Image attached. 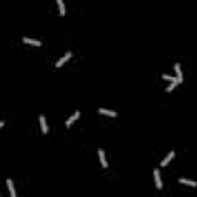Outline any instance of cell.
<instances>
[{"instance_id":"obj_1","label":"cell","mask_w":197,"mask_h":197,"mask_svg":"<svg viewBox=\"0 0 197 197\" xmlns=\"http://www.w3.org/2000/svg\"><path fill=\"white\" fill-rule=\"evenodd\" d=\"M154 180H155V186H157V189H162L163 188V185H162V179H160V173L159 169H154Z\"/></svg>"},{"instance_id":"obj_2","label":"cell","mask_w":197,"mask_h":197,"mask_svg":"<svg viewBox=\"0 0 197 197\" xmlns=\"http://www.w3.org/2000/svg\"><path fill=\"white\" fill-rule=\"evenodd\" d=\"M79 117H80V111H76V112H74V114L71 115V117H69V119L66 120V123H65V125H66V128H69V126H71V125H72L74 122H76V120L79 119Z\"/></svg>"},{"instance_id":"obj_3","label":"cell","mask_w":197,"mask_h":197,"mask_svg":"<svg viewBox=\"0 0 197 197\" xmlns=\"http://www.w3.org/2000/svg\"><path fill=\"white\" fill-rule=\"evenodd\" d=\"M23 43L34 45V46H42V42H40V40H32V39H29V37H23Z\"/></svg>"},{"instance_id":"obj_4","label":"cell","mask_w":197,"mask_h":197,"mask_svg":"<svg viewBox=\"0 0 197 197\" xmlns=\"http://www.w3.org/2000/svg\"><path fill=\"white\" fill-rule=\"evenodd\" d=\"M99 114H105V115H111V117H117V112L115 111H110V110H105V108H99Z\"/></svg>"},{"instance_id":"obj_5","label":"cell","mask_w":197,"mask_h":197,"mask_svg":"<svg viewBox=\"0 0 197 197\" xmlns=\"http://www.w3.org/2000/svg\"><path fill=\"white\" fill-rule=\"evenodd\" d=\"M174 69H176V74H177L179 83H182V82H183V74H182V71H180V65H179V63H176V65H174Z\"/></svg>"},{"instance_id":"obj_6","label":"cell","mask_w":197,"mask_h":197,"mask_svg":"<svg viewBox=\"0 0 197 197\" xmlns=\"http://www.w3.org/2000/svg\"><path fill=\"white\" fill-rule=\"evenodd\" d=\"M173 157H174V151H171V153H169V154L166 155V157H165L163 160H162V163H160V166H166V165L169 163V162H171V160H173Z\"/></svg>"},{"instance_id":"obj_7","label":"cell","mask_w":197,"mask_h":197,"mask_svg":"<svg viewBox=\"0 0 197 197\" xmlns=\"http://www.w3.org/2000/svg\"><path fill=\"white\" fill-rule=\"evenodd\" d=\"M69 59H71V52H66L65 56H63V57L60 59V60H59L57 63H56V66H57V68H60V66H62V65H63V63L66 62V60H69Z\"/></svg>"},{"instance_id":"obj_8","label":"cell","mask_w":197,"mask_h":197,"mask_svg":"<svg viewBox=\"0 0 197 197\" xmlns=\"http://www.w3.org/2000/svg\"><path fill=\"white\" fill-rule=\"evenodd\" d=\"M6 185H8V188H9V194H11V197H16V189H14V185H12V180H11V179L6 180Z\"/></svg>"},{"instance_id":"obj_9","label":"cell","mask_w":197,"mask_h":197,"mask_svg":"<svg viewBox=\"0 0 197 197\" xmlns=\"http://www.w3.org/2000/svg\"><path fill=\"white\" fill-rule=\"evenodd\" d=\"M99 159H100V163H102V166H103V168H106V166H108V163H106V160H105V153L102 151V149H99Z\"/></svg>"},{"instance_id":"obj_10","label":"cell","mask_w":197,"mask_h":197,"mask_svg":"<svg viewBox=\"0 0 197 197\" xmlns=\"http://www.w3.org/2000/svg\"><path fill=\"white\" fill-rule=\"evenodd\" d=\"M40 126H42V131L43 133H48V125H46V120H45V117L43 115H40Z\"/></svg>"},{"instance_id":"obj_11","label":"cell","mask_w":197,"mask_h":197,"mask_svg":"<svg viewBox=\"0 0 197 197\" xmlns=\"http://www.w3.org/2000/svg\"><path fill=\"white\" fill-rule=\"evenodd\" d=\"M182 185H188V186H197V182H193V180H186V179H180L179 180Z\"/></svg>"},{"instance_id":"obj_12","label":"cell","mask_w":197,"mask_h":197,"mask_svg":"<svg viewBox=\"0 0 197 197\" xmlns=\"http://www.w3.org/2000/svg\"><path fill=\"white\" fill-rule=\"evenodd\" d=\"M57 5H59V9H60V16H65L66 12H65V3H63V0H57Z\"/></svg>"},{"instance_id":"obj_13","label":"cell","mask_w":197,"mask_h":197,"mask_svg":"<svg viewBox=\"0 0 197 197\" xmlns=\"http://www.w3.org/2000/svg\"><path fill=\"white\" fill-rule=\"evenodd\" d=\"M162 77H163L165 80H169V82H177V83H179V80H177V77H173V76H168V74H163V76H162Z\"/></svg>"},{"instance_id":"obj_14","label":"cell","mask_w":197,"mask_h":197,"mask_svg":"<svg viewBox=\"0 0 197 197\" xmlns=\"http://www.w3.org/2000/svg\"><path fill=\"white\" fill-rule=\"evenodd\" d=\"M176 85H177V82H173L171 85H169V86L166 88V92H171V91L174 90V88H176Z\"/></svg>"}]
</instances>
